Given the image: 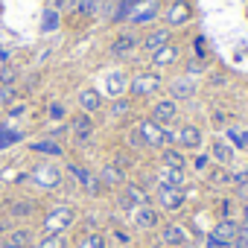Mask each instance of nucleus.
<instances>
[{
	"instance_id": "nucleus-1",
	"label": "nucleus",
	"mask_w": 248,
	"mask_h": 248,
	"mask_svg": "<svg viewBox=\"0 0 248 248\" xmlns=\"http://www.w3.org/2000/svg\"><path fill=\"white\" fill-rule=\"evenodd\" d=\"M76 219H79V213L73 204H53L41 216V233H64L76 225Z\"/></svg>"
},
{
	"instance_id": "nucleus-2",
	"label": "nucleus",
	"mask_w": 248,
	"mask_h": 248,
	"mask_svg": "<svg viewBox=\"0 0 248 248\" xmlns=\"http://www.w3.org/2000/svg\"><path fill=\"white\" fill-rule=\"evenodd\" d=\"M164 88V76L158 70H138L129 76V96L132 99H149Z\"/></svg>"
},
{
	"instance_id": "nucleus-3",
	"label": "nucleus",
	"mask_w": 248,
	"mask_h": 248,
	"mask_svg": "<svg viewBox=\"0 0 248 248\" xmlns=\"http://www.w3.org/2000/svg\"><path fill=\"white\" fill-rule=\"evenodd\" d=\"M30 181H32L35 187H41V190H59L62 181H64V175H62V170H59L53 161H41V164L32 167Z\"/></svg>"
},
{
	"instance_id": "nucleus-4",
	"label": "nucleus",
	"mask_w": 248,
	"mask_h": 248,
	"mask_svg": "<svg viewBox=\"0 0 248 248\" xmlns=\"http://www.w3.org/2000/svg\"><path fill=\"white\" fill-rule=\"evenodd\" d=\"M187 202V193L184 187H170V184H155V207L158 210H167V213H175L181 210Z\"/></svg>"
},
{
	"instance_id": "nucleus-5",
	"label": "nucleus",
	"mask_w": 248,
	"mask_h": 248,
	"mask_svg": "<svg viewBox=\"0 0 248 248\" xmlns=\"http://www.w3.org/2000/svg\"><path fill=\"white\" fill-rule=\"evenodd\" d=\"M149 190L146 187H140V184H132V181H126L120 187V193H117V207L120 210H126V213H132L135 207H140V204H149Z\"/></svg>"
},
{
	"instance_id": "nucleus-6",
	"label": "nucleus",
	"mask_w": 248,
	"mask_h": 248,
	"mask_svg": "<svg viewBox=\"0 0 248 248\" xmlns=\"http://www.w3.org/2000/svg\"><path fill=\"white\" fill-rule=\"evenodd\" d=\"M164 21L170 30H178V27H187L193 21V6L190 0H170L167 9H164Z\"/></svg>"
},
{
	"instance_id": "nucleus-7",
	"label": "nucleus",
	"mask_w": 248,
	"mask_h": 248,
	"mask_svg": "<svg viewBox=\"0 0 248 248\" xmlns=\"http://www.w3.org/2000/svg\"><path fill=\"white\" fill-rule=\"evenodd\" d=\"M202 143H204L202 129L193 126V123H181V126L175 129V146H178L181 152H199Z\"/></svg>"
},
{
	"instance_id": "nucleus-8",
	"label": "nucleus",
	"mask_w": 248,
	"mask_h": 248,
	"mask_svg": "<svg viewBox=\"0 0 248 248\" xmlns=\"http://www.w3.org/2000/svg\"><path fill=\"white\" fill-rule=\"evenodd\" d=\"M70 132H73V140H76L79 146H88L91 138H93V132H96V123H93L91 114L79 111V114H73V120H70Z\"/></svg>"
},
{
	"instance_id": "nucleus-9",
	"label": "nucleus",
	"mask_w": 248,
	"mask_h": 248,
	"mask_svg": "<svg viewBox=\"0 0 248 248\" xmlns=\"http://www.w3.org/2000/svg\"><path fill=\"white\" fill-rule=\"evenodd\" d=\"M135 129H138V135L143 138V146H146V149H164V126H158L152 117L140 120Z\"/></svg>"
},
{
	"instance_id": "nucleus-10",
	"label": "nucleus",
	"mask_w": 248,
	"mask_h": 248,
	"mask_svg": "<svg viewBox=\"0 0 248 248\" xmlns=\"http://www.w3.org/2000/svg\"><path fill=\"white\" fill-rule=\"evenodd\" d=\"M239 236V222L236 219H219L213 228H210V233H207V239L210 242H219V245H233V239Z\"/></svg>"
},
{
	"instance_id": "nucleus-11",
	"label": "nucleus",
	"mask_w": 248,
	"mask_h": 248,
	"mask_svg": "<svg viewBox=\"0 0 248 248\" xmlns=\"http://www.w3.org/2000/svg\"><path fill=\"white\" fill-rule=\"evenodd\" d=\"M161 18V3L158 0H140V3L135 6V12L129 15V24L135 27H149Z\"/></svg>"
},
{
	"instance_id": "nucleus-12",
	"label": "nucleus",
	"mask_w": 248,
	"mask_h": 248,
	"mask_svg": "<svg viewBox=\"0 0 248 248\" xmlns=\"http://www.w3.org/2000/svg\"><path fill=\"white\" fill-rule=\"evenodd\" d=\"M132 225L138 231H155L161 225V210L155 204H140L132 210Z\"/></svg>"
},
{
	"instance_id": "nucleus-13",
	"label": "nucleus",
	"mask_w": 248,
	"mask_h": 248,
	"mask_svg": "<svg viewBox=\"0 0 248 248\" xmlns=\"http://www.w3.org/2000/svg\"><path fill=\"white\" fill-rule=\"evenodd\" d=\"M158 126H170V123H175L178 120V102L172 99V96H164V99H158L155 105H152V114H149Z\"/></svg>"
},
{
	"instance_id": "nucleus-14",
	"label": "nucleus",
	"mask_w": 248,
	"mask_h": 248,
	"mask_svg": "<svg viewBox=\"0 0 248 248\" xmlns=\"http://www.w3.org/2000/svg\"><path fill=\"white\" fill-rule=\"evenodd\" d=\"M161 242H164L167 248H181V245H187V242H190V233H187V228H184V225L170 222V225H164V228H161Z\"/></svg>"
},
{
	"instance_id": "nucleus-15",
	"label": "nucleus",
	"mask_w": 248,
	"mask_h": 248,
	"mask_svg": "<svg viewBox=\"0 0 248 248\" xmlns=\"http://www.w3.org/2000/svg\"><path fill=\"white\" fill-rule=\"evenodd\" d=\"M105 108V99H102V93L96 91V88H82L79 91V111H85V114H99Z\"/></svg>"
},
{
	"instance_id": "nucleus-16",
	"label": "nucleus",
	"mask_w": 248,
	"mask_h": 248,
	"mask_svg": "<svg viewBox=\"0 0 248 248\" xmlns=\"http://www.w3.org/2000/svg\"><path fill=\"white\" fill-rule=\"evenodd\" d=\"M99 181L105 190H120L123 184H126V170H120L117 164H105L99 170Z\"/></svg>"
},
{
	"instance_id": "nucleus-17",
	"label": "nucleus",
	"mask_w": 248,
	"mask_h": 248,
	"mask_svg": "<svg viewBox=\"0 0 248 248\" xmlns=\"http://www.w3.org/2000/svg\"><path fill=\"white\" fill-rule=\"evenodd\" d=\"M138 47H140V38H138V35H132V32H123V35H117V38L111 41L108 53H111V56H132Z\"/></svg>"
},
{
	"instance_id": "nucleus-18",
	"label": "nucleus",
	"mask_w": 248,
	"mask_h": 248,
	"mask_svg": "<svg viewBox=\"0 0 248 248\" xmlns=\"http://www.w3.org/2000/svg\"><path fill=\"white\" fill-rule=\"evenodd\" d=\"M170 41H172V30H167V27H164V30H152V32L140 41V47H143V53H149V56H152V53H158L161 47H167Z\"/></svg>"
},
{
	"instance_id": "nucleus-19",
	"label": "nucleus",
	"mask_w": 248,
	"mask_h": 248,
	"mask_svg": "<svg viewBox=\"0 0 248 248\" xmlns=\"http://www.w3.org/2000/svg\"><path fill=\"white\" fill-rule=\"evenodd\" d=\"M155 184H170V187H184L187 184V170H175V167H158L155 172Z\"/></svg>"
},
{
	"instance_id": "nucleus-20",
	"label": "nucleus",
	"mask_w": 248,
	"mask_h": 248,
	"mask_svg": "<svg viewBox=\"0 0 248 248\" xmlns=\"http://www.w3.org/2000/svg\"><path fill=\"white\" fill-rule=\"evenodd\" d=\"M196 93V79L193 76H178L170 82V96L178 102V99H190Z\"/></svg>"
},
{
	"instance_id": "nucleus-21",
	"label": "nucleus",
	"mask_w": 248,
	"mask_h": 248,
	"mask_svg": "<svg viewBox=\"0 0 248 248\" xmlns=\"http://www.w3.org/2000/svg\"><path fill=\"white\" fill-rule=\"evenodd\" d=\"M105 88H108V96L117 99L129 91V73H123V70H111L108 79H105Z\"/></svg>"
},
{
	"instance_id": "nucleus-22",
	"label": "nucleus",
	"mask_w": 248,
	"mask_h": 248,
	"mask_svg": "<svg viewBox=\"0 0 248 248\" xmlns=\"http://www.w3.org/2000/svg\"><path fill=\"white\" fill-rule=\"evenodd\" d=\"M178 59H181V47L172 44V41H170L167 47H161L158 53H152V64H155V67H170V64H175Z\"/></svg>"
},
{
	"instance_id": "nucleus-23",
	"label": "nucleus",
	"mask_w": 248,
	"mask_h": 248,
	"mask_svg": "<svg viewBox=\"0 0 248 248\" xmlns=\"http://www.w3.org/2000/svg\"><path fill=\"white\" fill-rule=\"evenodd\" d=\"M210 161H216L219 167H228V164L233 161V146H231L228 140L216 138V140L210 143Z\"/></svg>"
},
{
	"instance_id": "nucleus-24",
	"label": "nucleus",
	"mask_w": 248,
	"mask_h": 248,
	"mask_svg": "<svg viewBox=\"0 0 248 248\" xmlns=\"http://www.w3.org/2000/svg\"><path fill=\"white\" fill-rule=\"evenodd\" d=\"M161 164L164 167H175V170H187V158L178 146H164L161 149Z\"/></svg>"
},
{
	"instance_id": "nucleus-25",
	"label": "nucleus",
	"mask_w": 248,
	"mask_h": 248,
	"mask_svg": "<svg viewBox=\"0 0 248 248\" xmlns=\"http://www.w3.org/2000/svg\"><path fill=\"white\" fill-rule=\"evenodd\" d=\"M96 12H99V0H73V6H70V15L82 18V21L93 18Z\"/></svg>"
},
{
	"instance_id": "nucleus-26",
	"label": "nucleus",
	"mask_w": 248,
	"mask_h": 248,
	"mask_svg": "<svg viewBox=\"0 0 248 248\" xmlns=\"http://www.w3.org/2000/svg\"><path fill=\"white\" fill-rule=\"evenodd\" d=\"M30 152H38V155H47V158H62L64 155V149L50 138V140H35V143H30Z\"/></svg>"
},
{
	"instance_id": "nucleus-27",
	"label": "nucleus",
	"mask_w": 248,
	"mask_h": 248,
	"mask_svg": "<svg viewBox=\"0 0 248 248\" xmlns=\"http://www.w3.org/2000/svg\"><path fill=\"white\" fill-rule=\"evenodd\" d=\"M32 213H35V202L32 199H15L9 204V216L12 219H30Z\"/></svg>"
},
{
	"instance_id": "nucleus-28",
	"label": "nucleus",
	"mask_w": 248,
	"mask_h": 248,
	"mask_svg": "<svg viewBox=\"0 0 248 248\" xmlns=\"http://www.w3.org/2000/svg\"><path fill=\"white\" fill-rule=\"evenodd\" d=\"M76 248H108V239L99 231H82V236L76 239Z\"/></svg>"
},
{
	"instance_id": "nucleus-29",
	"label": "nucleus",
	"mask_w": 248,
	"mask_h": 248,
	"mask_svg": "<svg viewBox=\"0 0 248 248\" xmlns=\"http://www.w3.org/2000/svg\"><path fill=\"white\" fill-rule=\"evenodd\" d=\"M138 3H140V0H117V6H114V12H111V21H114V24L129 21V15L135 12Z\"/></svg>"
},
{
	"instance_id": "nucleus-30",
	"label": "nucleus",
	"mask_w": 248,
	"mask_h": 248,
	"mask_svg": "<svg viewBox=\"0 0 248 248\" xmlns=\"http://www.w3.org/2000/svg\"><path fill=\"white\" fill-rule=\"evenodd\" d=\"M32 239H35V233H32L30 228H15L6 242H12V245H18V248H32Z\"/></svg>"
},
{
	"instance_id": "nucleus-31",
	"label": "nucleus",
	"mask_w": 248,
	"mask_h": 248,
	"mask_svg": "<svg viewBox=\"0 0 248 248\" xmlns=\"http://www.w3.org/2000/svg\"><path fill=\"white\" fill-rule=\"evenodd\" d=\"M59 24H62L59 9L47 6V9H44V15H41V32H56V30H59Z\"/></svg>"
},
{
	"instance_id": "nucleus-32",
	"label": "nucleus",
	"mask_w": 248,
	"mask_h": 248,
	"mask_svg": "<svg viewBox=\"0 0 248 248\" xmlns=\"http://www.w3.org/2000/svg\"><path fill=\"white\" fill-rule=\"evenodd\" d=\"M108 114L117 120V117H129L132 114V99H126V96H117V99H111V105H108Z\"/></svg>"
},
{
	"instance_id": "nucleus-33",
	"label": "nucleus",
	"mask_w": 248,
	"mask_h": 248,
	"mask_svg": "<svg viewBox=\"0 0 248 248\" xmlns=\"http://www.w3.org/2000/svg\"><path fill=\"white\" fill-rule=\"evenodd\" d=\"M35 248H67V239H64V233H41Z\"/></svg>"
},
{
	"instance_id": "nucleus-34",
	"label": "nucleus",
	"mask_w": 248,
	"mask_h": 248,
	"mask_svg": "<svg viewBox=\"0 0 248 248\" xmlns=\"http://www.w3.org/2000/svg\"><path fill=\"white\" fill-rule=\"evenodd\" d=\"M21 132H15V129H9V126H3L0 129V149H9V146H15V143H21Z\"/></svg>"
},
{
	"instance_id": "nucleus-35",
	"label": "nucleus",
	"mask_w": 248,
	"mask_h": 248,
	"mask_svg": "<svg viewBox=\"0 0 248 248\" xmlns=\"http://www.w3.org/2000/svg\"><path fill=\"white\" fill-rule=\"evenodd\" d=\"M207 181H210V184H231V172L216 164L213 170H207Z\"/></svg>"
},
{
	"instance_id": "nucleus-36",
	"label": "nucleus",
	"mask_w": 248,
	"mask_h": 248,
	"mask_svg": "<svg viewBox=\"0 0 248 248\" xmlns=\"http://www.w3.org/2000/svg\"><path fill=\"white\" fill-rule=\"evenodd\" d=\"M193 59L196 62H204L207 59V41H204V35H196L193 38Z\"/></svg>"
},
{
	"instance_id": "nucleus-37",
	"label": "nucleus",
	"mask_w": 248,
	"mask_h": 248,
	"mask_svg": "<svg viewBox=\"0 0 248 248\" xmlns=\"http://www.w3.org/2000/svg\"><path fill=\"white\" fill-rule=\"evenodd\" d=\"M193 170L196 172H207L210 170V155H196L193 158Z\"/></svg>"
},
{
	"instance_id": "nucleus-38",
	"label": "nucleus",
	"mask_w": 248,
	"mask_h": 248,
	"mask_svg": "<svg viewBox=\"0 0 248 248\" xmlns=\"http://www.w3.org/2000/svg\"><path fill=\"white\" fill-rule=\"evenodd\" d=\"M219 219H233V202L231 199L219 202Z\"/></svg>"
},
{
	"instance_id": "nucleus-39",
	"label": "nucleus",
	"mask_w": 248,
	"mask_h": 248,
	"mask_svg": "<svg viewBox=\"0 0 248 248\" xmlns=\"http://www.w3.org/2000/svg\"><path fill=\"white\" fill-rule=\"evenodd\" d=\"M231 184L239 190V187H248V170H239V172H231Z\"/></svg>"
},
{
	"instance_id": "nucleus-40",
	"label": "nucleus",
	"mask_w": 248,
	"mask_h": 248,
	"mask_svg": "<svg viewBox=\"0 0 248 248\" xmlns=\"http://www.w3.org/2000/svg\"><path fill=\"white\" fill-rule=\"evenodd\" d=\"M129 146H132V149H146V146H143V138L138 135V129L129 132Z\"/></svg>"
},
{
	"instance_id": "nucleus-41",
	"label": "nucleus",
	"mask_w": 248,
	"mask_h": 248,
	"mask_svg": "<svg viewBox=\"0 0 248 248\" xmlns=\"http://www.w3.org/2000/svg\"><path fill=\"white\" fill-rule=\"evenodd\" d=\"M111 236H114L120 245H129V242H132V236H129L126 231H123V228H114V233H111Z\"/></svg>"
},
{
	"instance_id": "nucleus-42",
	"label": "nucleus",
	"mask_w": 248,
	"mask_h": 248,
	"mask_svg": "<svg viewBox=\"0 0 248 248\" xmlns=\"http://www.w3.org/2000/svg\"><path fill=\"white\" fill-rule=\"evenodd\" d=\"M62 117H64V105L53 102V105H50V120H62Z\"/></svg>"
},
{
	"instance_id": "nucleus-43",
	"label": "nucleus",
	"mask_w": 248,
	"mask_h": 248,
	"mask_svg": "<svg viewBox=\"0 0 248 248\" xmlns=\"http://www.w3.org/2000/svg\"><path fill=\"white\" fill-rule=\"evenodd\" d=\"M202 70H204V62H196V59H193V62L187 64V76H193V73H202Z\"/></svg>"
},
{
	"instance_id": "nucleus-44",
	"label": "nucleus",
	"mask_w": 248,
	"mask_h": 248,
	"mask_svg": "<svg viewBox=\"0 0 248 248\" xmlns=\"http://www.w3.org/2000/svg\"><path fill=\"white\" fill-rule=\"evenodd\" d=\"M12 79H15L12 67H3V73H0V82H3V85H12Z\"/></svg>"
},
{
	"instance_id": "nucleus-45",
	"label": "nucleus",
	"mask_w": 248,
	"mask_h": 248,
	"mask_svg": "<svg viewBox=\"0 0 248 248\" xmlns=\"http://www.w3.org/2000/svg\"><path fill=\"white\" fill-rule=\"evenodd\" d=\"M210 120L216 123V126H225V123H228V114H222V111H213V114H210Z\"/></svg>"
},
{
	"instance_id": "nucleus-46",
	"label": "nucleus",
	"mask_w": 248,
	"mask_h": 248,
	"mask_svg": "<svg viewBox=\"0 0 248 248\" xmlns=\"http://www.w3.org/2000/svg\"><path fill=\"white\" fill-rule=\"evenodd\" d=\"M12 96H15V88H12V85H6L3 91H0V99H3V102H9Z\"/></svg>"
},
{
	"instance_id": "nucleus-47",
	"label": "nucleus",
	"mask_w": 248,
	"mask_h": 248,
	"mask_svg": "<svg viewBox=\"0 0 248 248\" xmlns=\"http://www.w3.org/2000/svg\"><path fill=\"white\" fill-rule=\"evenodd\" d=\"M67 6H73V0H53V9H67Z\"/></svg>"
},
{
	"instance_id": "nucleus-48",
	"label": "nucleus",
	"mask_w": 248,
	"mask_h": 248,
	"mask_svg": "<svg viewBox=\"0 0 248 248\" xmlns=\"http://www.w3.org/2000/svg\"><path fill=\"white\" fill-rule=\"evenodd\" d=\"M9 114H12V117H21V114H27V105H15Z\"/></svg>"
},
{
	"instance_id": "nucleus-49",
	"label": "nucleus",
	"mask_w": 248,
	"mask_h": 248,
	"mask_svg": "<svg viewBox=\"0 0 248 248\" xmlns=\"http://www.w3.org/2000/svg\"><path fill=\"white\" fill-rule=\"evenodd\" d=\"M239 149H248V132H239Z\"/></svg>"
},
{
	"instance_id": "nucleus-50",
	"label": "nucleus",
	"mask_w": 248,
	"mask_h": 248,
	"mask_svg": "<svg viewBox=\"0 0 248 248\" xmlns=\"http://www.w3.org/2000/svg\"><path fill=\"white\" fill-rule=\"evenodd\" d=\"M204 248H228V245H219V242H210V239H207V245H204Z\"/></svg>"
},
{
	"instance_id": "nucleus-51",
	"label": "nucleus",
	"mask_w": 248,
	"mask_h": 248,
	"mask_svg": "<svg viewBox=\"0 0 248 248\" xmlns=\"http://www.w3.org/2000/svg\"><path fill=\"white\" fill-rule=\"evenodd\" d=\"M0 248H18V245H12V242H3V245H0Z\"/></svg>"
}]
</instances>
